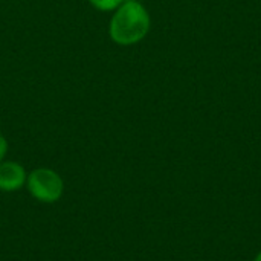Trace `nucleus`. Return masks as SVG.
I'll list each match as a JSON object with an SVG mask.
<instances>
[{"label":"nucleus","instance_id":"nucleus-1","mask_svg":"<svg viewBox=\"0 0 261 261\" xmlns=\"http://www.w3.org/2000/svg\"><path fill=\"white\" fill-rule=\"evenodd\" d=\"M150 31V14L138 0H125L112 15L110 38L121 46L139 43Z\"/></svg>","mask_w":261,"mask_h":261},{"label":"nucleus","instance_id":"nucleus-2","mask_svg":"<svg viewBox=\"0 0 261 261\" xmlns=\"http://www.w3.org/2000/svg\"><path fill=\"white\" fill-rule=\"evenodd\" d=\"M26 188L35 200L41 203H55L64 193V180L50 168H35L28 173Z\"/></svg>","mask_w":261,"mask_h":261},{"label":"nucleus","instance_id":"nucleus-3","mask_svg":"<svg viewBox=\"0 0 261 261\" xmlns=\"http://www.w3.org/2000/svg\"><path fill=\"white\" fill-rule=\"evenodd\" d=\"M28 173L24 167L15 161L0 162V191L14 193L26 185Z\"/></svg>","mask_w":261,"mask_h":261},{"label":"nucleus","instance_id":"nucleus-4","mask_svg":"<svg viewBox=\"0 0 261 261\" xmlns=\"http://www.w3.org/2000/svg\"><path fill=\"white\" fill-rule=\"evenodd\" d=\"M125 0H89V3L102 12H109V11H116Z\"/></svg>","mask_w":261,"mask_h":261},{"label":"nucleus","instance_id":"nucleus-5","mask_svg":"<svg viewBox=\"0 0 261 261\" xmlns=\"http://www.w3.org/2000/svg\"><path fill=\"white\" fill-rule=\"evenodd\" d=\"M6 153H8V141L5 139L3 135H0V162L5 159Z\"/></svg>","mask_w":261,"mask_h":261},{"label":"nucleus","instance_id":"nucleus-6","mask_svg":"<svg viewBox=\"0 0 261 261\" xmlns=\"http://www.w3.org/2000/svg\"><path fill=\"white\" fill-rule=\"evenodd\" d=\"M255 261H261V252L257 255V258H255Z\"/></svg>","mask_w":261,"mask_h":261}]
</instances>
